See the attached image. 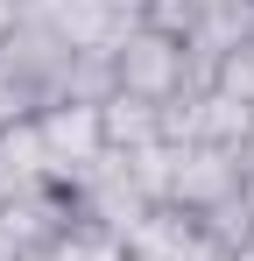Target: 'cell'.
I'll return each mask as SVG.
<instances>
[{
    "label": "cell",
    "mask_w": 254,
    "mask_h": 261,
    "mask_svg": "<svg viewBox=\"0 0 254 261\" xmlns=\"http://www.w3.org/2000/svg\"><path fill=\"white\" fill-rule=\"evenodd\" d=\"M106 71H113V92H120V99H141V106H176L184 92L205 85L198 49L184 43V36L148 29V21H127V36L113 43Z\"/></svg>",
    "instance_id": "6da1fadb"
},
{
    "label": "cell",
    "mask_w": 254,
    "mask_h": 261,
    "mask_svg": "<svg viewBox=\"0 0 254 261\" xmlns=\"http://www.w3.org/2000/svg\"><path fill=\"white\" fill-rule=\"evenodd\" d=\"M247 198V170H240V148H205V141H184L169 148V176H163V205L191 219H212L219 205Z\"/></svg>",
    "instance_id": "7a4b0ae2"
},
{
    "label": "cell",
    "mask_w": 254,
    "mask_h": 261,
    "mask_svg": "<svg viewBox=\"0 0 254 261\" xmlns=\"http://www.w3.org/2000/svg\"><path fill=\"white\" fill-rule=\"evenodd\" d=\"M36 141H42L49 176H64V184H85V176L106 163L99 106H85V99H49V106L36 113Z\"/></svg>",
    "instance_id": "3957f363"
},
{
    "label": "cell",
    "mask_w": 254,
    "mask_h": 261,
    "mask_svg": "<svg viewBox=\"0 0 254 261\" xmlns=\"http://www.w3.org/2000/svg\"><path fill=\"white\" fill-rule=\"evenodd\" d=\"M78 191L64 184V176H36V184H14L7 198H0V226L29 247V254H42L64 226H78Z\"/></svg>",
    "instance_id": "277c9868"
},
{
    "label": "cell",
    "mask_w": 254,
    "mask_h": 261,
    "mask_svg": "<svg viewBox=\"0 0 254 261\" xmlns=\"http://www.w3.org/2000/svg\"><path fill=\"white\" fill-rule=\"evenodd\" d=\"M57 99V78L36 71V64H21L14 49H0V141L14 127H36V113Z\"/></svg>",
    "instance_id": "5b68a950"
},
{
    "label": "cell",
    "mask_w": 254,
    "mask_h": 261,
    "mask_svg": "<svg viewBox=\"0 0 254 261\" xmlns=\"http://www.w3.org/2000/svg\"><path fill=\"white\" fill-rule=\"evenodd\" d=\"M99 127H106V155H141V148H163V106H141V99H99Z\"/></svg>",
    "instance_id": "8992f818"
},
{
    "label": "cell",
    "mask_w": 254,
    "mask_h": 261,
    "mask_svg": "<svg viewBox=\"0 0 254 261\" xmlns=\"http://www.w3.org/2000/svg\"><path fill=\"white\" fill-rule=\"evenodd\" d=\"M36 261H127V240L113 226H99V219H78V226H64Z\"/></svg>",
    "instance_id": "52a82bcc"
},
{
    "label": "cell",
    "mask_w": 254,
    "mask_h": 261,
    "mask_svg": "<svg viewBox=\"0 0 254 261\" xmlns=\"http://www.w3.org/2000/svg\"><path fill=\"white\" fill-rule=\"evenodd\" d=\"M0 261H36V254H29V247H21V240H14V233L0 226Z\"/></svg>",
    "instance_id": "ba28073f"
},
{
    "label": "cell",
    "mask_w": 254,
    "mask_h": 261,
    "mask_svg": "<svg viewBox=\"0 0 254 261\" xmlns=\"http://www.w3.org/2000/svg\"><path fill=\"white\" fill-rule=\"evenodd\" d=\"M240 170H247V184H254V127H247V141H240Z\"/></svg>",
    "instance_id": "9c48e42d"
},
{
    "label": "cell",
    "mask_w": 254,
    "mask_h": 261,
    "mask_svg": "<svg viewBox=\"0 0 254 261\" xmlns=\"http://www.w3.org/2000/svg\"><path fill=\"white\" fill-rule=\"evenodd\" d=\"M113 7H120V14H141V7H148V0H113Z\"/></svg>",
    "instance_id": "30bf717a"
},
{
    "label": "cell",
    "mask_w": 254,
    "mask_h": 261,
    "mask_svg": "<svg viewBox=\"0 0 254 261\" xmlns=\"http://www.w3.org/2000/svg\"><path fill=\"white\" fill-rule=\"evenodd\" d=\"M226 261H254V240H247V247H233V254H226Z\"/></svg>",
    "instance_id": "8fae6325"
},
{
    "label": "cell",
    "mask_w": 254,
    "mask_h": 261,
    "mask_svg": "<svg viewBox=\"0 0 254 261\" xmlns=\"http://www.w3.org/2000/svg\"><path fill=\"white\" fill-rule=\"evenodd\" d=\"M0 198H7V176H0Z\"/></svg>",
    "instance_id": "7c38bea8"
}]
</instances>
